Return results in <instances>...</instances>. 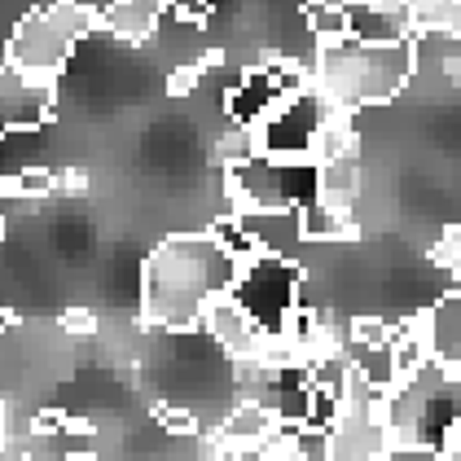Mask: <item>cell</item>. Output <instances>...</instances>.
<instances>
[{
  "instance_id": "6da1fadb",
  "label": "cell",
  "mask_w": 461,
  "mask_h": 461,
  "mask_svg": "<svg viewBox=\"0 0 461 461\" xmlns=\"http://www.w3.org/2000/svg\"><path fill=\"white\" fill-rule=\"evenodd\" d=\"M238 277L233 250L207 233H176L149 250L141 273V317L158 330H194L207 303Z\"/></svg>"
},
{
  "instance_id": "7a4b0ae2",
  "label": "cell",
  "mask_w": 461,
  "mask_h": 461,
  "mask_svg": "<svg viewBox=\"0 0 461 461\" xmlns=\"http://www.w3.org/2000/svg\"><path fill=\"white\" fill-rule=\"evenodd\" d=\"M413 84V49L409 40L395 44H360L343 36L317 44V67H312V88L330 106L365 110L395 102Z\"/></svg>"
},
{
  "instance_id": "3957f363",
  "label": "cell",
  "mask_w": 461,
  "mask_h": 461,
  "mask_svg": "<svg viewBox=\"0 0 461 461\" xmlns=\"http://www.w3.org/2000/svg\"><path fill=\"white\" fill-rule=\"evenodd\" d=\"M97 27V9L79 5V0H53L36 14H27L5 49V62L14 71H23L27 79L40 84H58L62 67L71 62L75 44Z\"/></svg>"
},
{
  "instance_id": "277c9868",
  "label": "cell",
  "mask_w": 461,
  "mask_h": 461,
  "mask_svg": "<svg viewBox=\"0 0 461 461\" xmlns=\"http://www.w3.org/2000/svg\"><path fill=\"white\" fill-rule=\"evenodd\" d=\"M387 391L369 387L352 365H348V383H343V404L334 426L321 435V453L325 461H383L395 453L387 430Z\"/></svg>"
},
{
  "instance_id": "5b68a950",
  "label": "cell",
  "mask_w": 461,
  "mask_h": 461,
  "mask_svg": "<svg viewBox=\"0 0 461 461\" xmlns=\"http://www.w3.org/2000/svg\"><path fill=\"white\" fill-rule=\"evenodd\" d=\"M312 198H317V163H282L264 154L229 163L233 212H299Z\"/></svg>"
},
{
  "instance_id": "8992f818",
  "label": "cell",
  "mask_w": 461,
  "mask_h": 461,
  "mask_svg": "<svg viewBox=\"0 0 461 461\" xmlns=\"http://www.w3.org/2000/svg\"><path fill=\"white\" fill-rule=\"evenodd\" d=\"M299 285H303V273L290 255H250L238 264V277L229 285V299L247 312L264 334H282L285 317L299 308Z\"/></svg>"
},
{
  "instance_id": "52a82bcc",
  "label": "cell",
  "mask_w": 461,
  "mask_h": 461,
  "mask_svg": "<svg viewBox=\"0 0 461 461\" xmlns=\"http://www.w3.org/2000/svg\"><path fill=\"white\" fill-rule=\"evenodd\" d=\"M330 102L317 88H299L282 97L255 123V145L264 158H282V163H312V145H317L321 119H325Z\"/></svg>"
},
{
  "instance_id": "ba28073f",
  "label": "cell",
  "mask_w": 461,
  "mask_h": 461,
  "mask_svg": "<svg viewBox=\"0 0 461 461\" xmlns=\"http://www.w3.org/2000/svg\"><path fill=\"white\" fill-rule=\"evenodd\" d=\"M53 88L58 84H40L14 71L9 62H0V137L9 132H27L44 128L53 119Z\"/></svg>"
},
{
  "instance_id": "9c48e42d",
  "label": "cell",
  "mask_w": 461,
  "mask_h": 461,
  "mask_svg": "<svg viewBox=\"0 0 461 461\" xmlns=\"http://www.w3.org/2000/svg\"><path fill=\"white\" fill-rule=\"evenodd\" d=\"M422 334L430 360L461 378V294H444L422 317Z\"/></svg>"
},
{
  "instance_id": "30bf717a",
  "label": "cell",
  "mask_w": 461,
  "mask_h": 461,
  "mask_svg": "<svg viewBox=\"0 0 461 461\" xmlns=\"http://www.w3.org/2000/svg\"><path fill=\"white\" fill-rule=\"evenodd\" d=\"M277 102H282V88L273 84L268 67H255V71H242V79L229 88L224 110H229V119H233L238 128H255Z\"/></svg>"
},
{
  "instance_id": "8fae6325",
  "label": "cell",
  "mask_w": 461,
  "mask_h": 461,
  "mask_svg": "<svg viewBox=\"0 0 461 461\" xmlns=\"http://www.w3.org/2000/svg\"><path fill=\"white\" fill-rule=\"evenodd\" d=\"M348 36L360 44H395L409 40V23L400 14V0H369L348 5Z\"/></svg>"
},
{
  "instance_id": "7c38bea8",
  "label": "cell",
  "mask_w": 461,
  "mask_h": 461,
  "mask_svg": "<svg viewBox=\"0 0 461 461\" xmlns=\"http://www.w3.org/2000/svg\"><path fill=\"white\" fill-rule=\"evenodd\" d=\"M163 14H167V0H110L106 14H97V27H106L123 44H141L158 32Z\"/></svg>"
},
{
  "instance_id": "4fadbf2b",
  "label": "cell",
  "mask_w": 461,
  "mask_h": 461,
  "mask_svg": "<svg viewBox=\"0 0 461 461\" xmlns=\"http://www.w3.org/2000/svg\"><path fill=\"white\" fill-rule=\"evenodd\" d=\"M299 233H303V242H343V238L356 233V220L352 212L312 198V203L299 207Z\"/></svg>"
},
{
  "instance_id": "5bb4252c",
  "label": "cell",
  "mask_w": 461,
  "mask_h": 461,
  "mask_svg": "<svg viewBox=\"0 0 461 461\" xmlns=\"http://www.w3.org/2000/svg\"><path fill=\"white\" fill-rule=\"evenodd\" d=\"M277 430V418L268 413V404L259 400H242L224 422H220V439H238V444H264Z\"/></svg>"
},
{
  "instance_id": "9a60e30c",
  "label": "cell",
  "mask_w": 461,
  "mask_h": 461,
  "mask_svg": "<svg viewBox=\"0 0 461 461\" xmlns=\"http://www.w3.org/2000/svg\"><path fill=\"white\" fill-rule=\"evenodd\" d=\"M400 14L413 32H457L461 36V0H400Z\"/></svg>"
},
{
  "instance_id": "2e32d148",
  "label": "cell",
  "mask_w": 461,
  "mask_h": 461,
  "mask_svg": "<svg viewBox=\"0 0 461 461\" xmlns=\"http://www.w3.org/2000/svg\"><path fill=\"white\" fill-rule=\"evenodd\" d=\"M308 27H312V40H317V44L343 40L348 36V9L334 5V0H312V5H308Z\"/></svg>"
},
{
  "instance_id": "e0dca14e",
  "label": "cell",
  "mask_w": 461,
  "mask_h": 461,
  "mask_svg": "<svg viewBox=\"0 0 461 461\" xmlns=\"http://www.w3.org/2000/svg\"><path fill=\"white\" fill-rule=\"evenodd\" d=\"M348 334H352V343H360V348H391L395 334H400V325L383 317H356Z\"/></svg>"
},
{
  "instance_id": "ac0fdd59",
  "label": "cell",
  "mask_w": 461,
  "mask_h": 461,
  "mask_svg": "<svg viewBox=\"0 0 461 461\" xmlns=\"http://www.w3.org/2000/svg\"><path fill=\"white\" fill-rule=\"evenodd\" d=\"M167 14L180 27H203L207 14H212V0H167Z\"/></svg>"
},
{
  "instance_id": "d6986e66",
  "label": "cell",
  "mask_w": 461,
  "mask_h": 461,
  "mask_svg": "<svg viewBox=\"0 0 461 461\" xmlns=\"http://www.w3.org/2000/svg\"><path fill=\"white\" fill-rule=\"evenodd\" d=\"M435 264H444L453 277H461V224H453V229L444 233V242L435 247Z\"/></svg>"
},
{
  "instance_id": "ffe728a7",
  "label": "cell",
  "mask_w": 461,
  "mask_h": 461,
  "mask_svg": "<svg viewBox=\"0 0 461 461\" xmlns=\"http://www.w3.org/2000/svg\"><path fill=\"white\" fill-rule=\"evenodd\" d=\"M203 75H207V67H203V62L176 67V71H172V79H167V93H172V97H189V93L203 84Z\"/></svg>"
},
{
  "instance_id": "44dd1931",
  "label": "cell",
  "mask_w": 461,
  "mask_h": 461,
  "mask_svg": "<svg viewBox=\"0 0 461 461\" xmlns=\"http://www.w3.org/2000/svg\"><path fill=\"white\" fill-rule=\"evenodd\" d=\"M158 422L167 426V430H176V435H198V418L189 409H176V404H163L158 409Z\"/></svg>"
},
{
  "instance_id": "7402d4cb",
  "label": "cell",
  "mask_w": 461,
  "mask_h": 461,
  "mask_svg": "<svg viewBox=\"0 0 461 461\" xmlns=\"http://www.w3.org/2000/svg\"><path fill=\"white\" fill-rule=\"evenodd\" d=\"M435 457H439V461H461V418L448 426V430H444V439H439Z\"/></svg>"
},
{
  "instance_id": "603a6c76",
  "label": "cell",
  "mask_w": 461,
  "mask_h": 461,
  "mask_svg": "<svg viewBox=\"0 0 461 461\" xmlns=\"http://www.w3.org/2000/svg\"><path fill=\"white\" fill-rule=\"evenodd\" d=\"M62 330H67V334H93V330H97V317L84 312V308H71V312H62Z\"/></svg>"
},
{
  "instance_id": "cb8c5ba5",
  "label": "cell",
  "mask_w": 461,
  "mask_h": 461,
  "mask_svg": "<svg viewBox=\"0 0 461 461\" xmlns=\"http://www.w3.org/2000/svg\"><path fill=\"white\" fill-rule=\"evenodd\" d=\"M9 439H14V418H9V404L0 400V457H5V448H9Z\"/></svg>"
},
{
  "instance_id": "d4e9b609",
  "label": "cell",
  "mask_w": 461,
  "mask_h": 461,
  "mask_svg": "<svg viewBox=\"0 0 461 461\" xmlns=\"http://www.w3.org/2000/svg\"><path fill=\"white\" fill-rule=\"evenodd\" d=\"M49 461H97L88 448H75V453H67V457H49Z\"/></svg>"
},
{
  "instance_id": "484cf974",
  "label": "cell",
  "mask_w": 461,
  "mask_h": 461,
  "mask_svg": "<svg viewBox=\"0 0 461 461\" xmlns=\"http://www.w3.org/2000/svg\"><path fill=\"white\" fill-rule=\"evenodd\" d=\"M334 5H343V9H348V5H369V0H334Z\"/></svg>"
},
{
  "instance_id": "4316f807",
  "label": "cell",
  "mask_w": 461,
  "mask_h": 461,
  "mask_svg": "<svg viewBox=\"0 0 461 461\" xmlns=\"http://www.w3.org/2000/svg\"><path fill=\"white\" fill-rule=\"evenodd\" d=\"M299 461H308V457H299Z\"/></svg>"
}]
</instances>
